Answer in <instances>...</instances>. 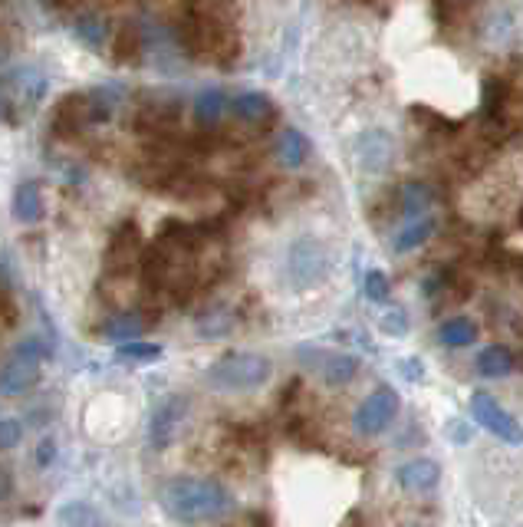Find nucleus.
<instances>
[{
    "label": "nucleus",
    "instance_id": "obj_1",
    "mask_svg": "<svg viewBox=\"0 0 523 527\" xmlns=\"http://www.w3.org/2000/svg\"><path fill=\"white\" fill-rule=\"evenodd\" d=\"M158 504L172 521L178 524H201L218 521L234 508V498L221 481L214 478H168L158 491Z\"/></svg>",
    "mask_w": 523,
    "mask_h": 527
},
{
    "label": "nucleus",
    "instance_id": "obj_2",
    "mask_svg": "<svg viewBox=\"0 0 523 527\" xmlns=\"http://www.w3.org/2000/svg\"><path fill=\"white\" fill-rule=\"evenodd\" d=\"M270 376H274V366H270L267 356L227 353L218 363L208 366L204 383H208L211 389H221V392H250V389L267 386Z\"/></svg>",
    "mask_w": 523,
    "mask_h": 527
},
{
    "label": "nucleus",
    "instance_id": "obj_3",
    "mask_svg": "<svg viewBox=\"0 0 523 527\" xmlns=\"http://www.w3.org/2000/svg\"><path fill=\"white\" fill-rule=\"evenodd\" d=\"M287 277L297 290H313L329 277V251L320 238H297L287 251Z\"/></svg>",
    "mask_w": 523,
    "mask_h": 527
},
{
    "label": "nucleus",
    "instance_id": "obj_4",
    "mask_svg": "<svg viewBox=\"0 0 523 527\" xmlns=\"http://www.w3.org/2000/svg\"><path fill=\"white\" fill-rule=\"evenodd\" d=\"M399 409H402L399 392L392 386H379L359 402L356 416H352V429H356L362 439H375V435H382L395 419H399Z\"/></svg>",
    "mask_w": 523,
    "mask_h": 527
},
{
    "label": "nucleus",
    "instance_id": "obj_5",
    "mask_svg": "<svg viewBox=\"0 0 523 527\" xmlns=\"http://www.w3.org/2000/svg\"><path fill=\"white\" fill-rule=\"evenodd\" d=\"M471 416L481 429H487L494 439H500L504 445H523L520 419L514 416V412H507L504 406H500L491 392H474L471 396Z\"/></svg>",
    "mask_w": 523,
    "mask_h": 527
},
{
    "label": "nucleus",
    "instance_id": "obj_6",
    "mask_svg": "<svg viewBox=\"0 0 523 527\" xmlns=\"http://www.w3.org/2000/svg\"><path fill=\"white\" fill-rule=\"evenodd\" d=\"M40 379V350L33 343L17 346L7 356V363L0 366V396H24Z\"/></svg>",
    "mask_w": 523,
    "mask_h": 527
},
{
    "label": "nucleus",
    "instance_id": "obj_7",
    "mask_svg": "<svg viewBox=\"0 0 523 527\" xmlns=\"http://www.w3.org/2000/svg\"><path fill=\"white\" fill-rule=\"evenodd\" d=\"M142 257V231L135 221H122L109 238L106 248V271L109 274H129Z\"/></svg>",
    "mask_w": 523,
    "mask_h": 527
},
{
    "label": "nucleus",
    "instance_id": "obj_8",
    "mask_svg": "<svg viewBox=\"0 0 523 527\" xmlns=\"http://www.w3.org/2000/svg\"><path fill=\"white\" fill-rule=\"evenodd\" d=\"M89 122H93V109H89V93H66L53 109L50 132L56 139H76Z\"/></svg>",
    "mask_w": 523,
    "mask_h": 527
},
{
    "label": "nucleus",
    "instance_id": "obj_9",
    "mask_svg": "<svg viewBox=\"0 0 523 527\" xmlns=\"http://www.w3.org/2000/svg\"><path fill=\"white\" fill-rule=\"evenodd\" d=\"M188 419V399L185 396H168L165 402H158V409L152 412L149 425V442L152 448H168L175 442L178 429Z\"/></svg>",
    "mask_w": 523,
    "mask_h": 527
},
{
    "label": "nucleus",
    "instance_id": "obj_10",
    "mask_svg": "<svg viewBox=\"0 0 523 527\" xmlns=\"http://www.w3.org/2000/svg\"><path fill=\"white\" fill-rule=\"evenodd\" d=\"M356 162L362 165V172H389V165L395 162V139L385 129H366L356 139Z\"/></svg>",
    "mask_w": 523,
    "mask_h": 527
},
{
    "label": "nucleus",
    "instance_id": "obj_11",
    "mask_svg": "<svg viewBox=\"0 0 523 527\" xmlns=\"http://www.w3.org/2000/svg\"><path fill=\"white\" fill-rule=\"evenodd\" d=\"M507 106H510V83L504 80V76H484V83H481V119L491 129L504 132Z\"/></svg>",
    "mask_w": 523,
    "mask_h": 527
},
{
    "label": "nucleus",
    "instance_id": "obj_12",
    "mask_svg": "<svg viewBox=\"0 0 523 527\" xmlns=\"http://www.w3.org/2000/svg\"><path fill=\"white\" fill-rule=\"evenodd\" d=\"M399 485L402 491H412V495H428V491L438 488L441 481V465L435 458H412L399 468Z\"/></svg>",
    "mask_w": 523,
    "mask_h": 527
},
{
    "label": "nucleus",
    "instance_id": "obj_13",
    "mask_svg": "<svg viewBox=\"0 0 523 527\" xmlns=\"http://www.w3.org/2000/svg\"><path fill=\"white\" fill-rule=\"evenodd\" d=\"M310 353L316 356L313 366L320 369L326 386H349L352 379L359 376V356H352V353H320V350H310Z\"/></svg>",
    "mask_w": 523,
    "mask_h": 527
},
{
    "label": "nucleus",
    "instance_id": "obj_14",
    "mask_svg": "<svg viewBox=\"0 0 523 527\" xmlns=\"http://www.w3.org/2000/svg\"><path fill=\"white\" fill-rule=\"evenodd\" d=\"M234 112H237V119H241L244 126L257 129V132L270 129V126H274V119H277V106L270 103L264 93H244V96H237Z\"/></svg>",
    "mask_w": 523,
    "mask_h": 527
},
{
    "label": "nucleus",
    "instance_id": "obj_15",
    "mask_svg": "<svg viewBox=\"0 0 523 527\" xmlns=\"http://www.w3.org/2000/svg\"><path fill=\"white\" fill-rule=\"evenodd\" d=\"M109 53H112V63H119V66L139 63V56H142V27L135 24V20H122V24L112 30Z\"/></svg>",
    "mask_w": 523,
    "mask_h": 527
},
{
    "label": "nucleus",
    "instance_id": "obj_16",
    "mask_svg": "<svg viewBox=\"0 0 523 527\" xmlns=\"http://www.w3.org/2000/svg\"><path fill=\"white\" fill-rule=\"evenodd\" d=\"M474 366H477V376L481 379H504L517 369V353L504 343H494V346H487V350L477 353Z\"/></svg>",
    "mask_w": 523,
    "mask_h": 527
},
{
    "label": "nucleus",
    "instance_id": "obj_17",
    "mask_svg": "<svg viewBox=\"0 0 523 527\" xmlns=\"http://www.w3.org/2000/svg\"><path fill=\"white\" fill-rule=\"evenodd\" d=\"M431 205H435V188L428 182H405L395 192V211L402 218H422Z\"/></svg>",
    "mask_w": 523,
    "mask_h": 527
},
{
    "label": "nucleus",
    "instance_id": "obj_18",
    "mask_svg": "<svg viewBox=\"0 0 523 527\" xmlns=\"http://www.w3.org/2000/svg\"><path fill=\"white\" fill-rule=\"evenodd\" d=\"M224 112H227L224 89L208 86V89H201V93L195 96V119H198L201 129H218V122L224 119Z\"/></svg>",
    "mask_w": 523,
    "mask_h": 527
},
{
    "label": "nucleus",
    "instance_id": "obj_19",
    "mask_svg": "<svg viewBox=\"0 0 523 527\" xmlns=\"http://www.w3.org/2000/svg\"><path fill=\"white\" fill-rule=\"evenodd\" d=\"M435 231H438V221L435 218H428V215L412 218L399 234H395V254L418 251L422 244H428L431 238H435Z\"/></svg>",
    "mask_w": 523,
    "mask_h": 527
},
{
    "label": "nucleus",
    "instance_id": "obj_20",
    "mask_svg": "<svg viewBox=\"0 0 523 527\" xmlns=\"http://www.w3.org/2000/svg\"><path fill=\"white\" fill-rule=\"evenodd\" d=\"M481 330L471 317H451L438 327V343L448 346V350H464V346H474Z\"/></svg>",
    "mask_w": 523,
    "mask_h": 527
},
{
    "label": "nucleus",
    "instance_id": "obj_21",
    "mask_svg": "<svg viewBox=\"0 0 523 527\" xmlns=\"http://www.w3.org/2000/svg\"><path fill=\"white\" fill-rule=\"evenodd\" d=\"M145 330V320L139 313H116V317H109L102 323V340L106 343H132L139 340Z\"/></svg>",
    "mask_w": 523,
    "mask_h": 527
},
{
    "label": "nucleus",
    "instance_id": "obj_22",
    "mask_svg": "<svg viewBox=\"0 0 523 527\" xmlns=\"http://www.w3.org/2000/svg\"><path fill=\"white\" fill-rule=\"evenodd\" d=\"M56 518H60L63 527H106V518L96 504L86 501H66L56 508Z\"/></svg>",
    "mask_w": 523,
    "mask_h": 527
},
{
    "label": "nucleus",
    "instance_id": "obj_23",
    "mask_svg": "<svg viewBox=\"0 0 523 527\" xmlns=\"http://www.w3.org/2000/svg\"><path fill=\"white\" fill-rule=\"evenodd\" d=\"M14 218L24 221V224H33L43 218V192L37 182H24L17 185L14 192Z\"/></svg>",
    "mask_w": 523,
    "mask_h": 527
},
{
    "label": "nucleus",
    "instance_id": "obj_24",
    "mask_svg": "<svg viewBox=\"0 0 523 527\" xmlns=\"http://www.w3.org/2000/svg\"><path fill=\"white\" fill-rule=\"evenodd\" d=\"M306 155H310V142L300 129H283L277 136V159L280 165L287 168H300L306 162Z\"/></svg>",
    "mask_w": 523,
    "mask_h": 527
},
{
    "label": "nucleus",
    "instance_id": "obj_25",
    "mask_svg": "<svg viewBox=\"0 0 523 527\" xmlns=\"http://www.w3.org/2000/svg\"><path fill=\"white\" fill-rule=\"evenodd\" d=\"M231 330H234V313L224 307H214L198 317V333L204 340H221V336H227Z\"/></svg>",
    "mask_w": 523,
    "mask_h": 527
},
{
    "label": "nucleus",
    "instance_id": "obj_26",
    "mask_svg": "<svg viewBox=\"0 0 523 527\" xmlns=\"http://www.w3.org/2000/svg\"><path fill=\"white\" fill-rule=\"evenodd\" d=\"M76 40L86 43L89 50H99L102 40H106V24L96 14H83L76 20Z\"/></svg>",
    "mask_w": 523,
    "mask_h": 527
},
{
    "label": "nucleus",
    "instance_id": "obj_27",
    "mask_svg": "<svg viewBox=\"0 0 523 527\" xmlns=\"http://www.w3.org/2000/svg\"><path fill=\"white\" fill-rule=\"evenodd\" d=\"M158 356H162V346H158V343L132 340V343H122L119 346V360L122 363H155Z\"/></svg>",
    "mask_w": 523,
    "mask_h": 527
},
{
    "label": "nucleus",
    "instance_id": "obj_28",
    "mask_svg": "<svg viewBox=\"0 0 523 527\" xmlns=\"http://www.w3.org/2000/svg\"><path fill=\"white\" fill-rule=\"evenodd\" d=\"M362 290H366V297L372 304H385L392 294V284H389V277H385V271H369L366 280H362Z\"/></svg>",
    "mask_w": 523,
    "mask_h": 527
},
{
    "label": "nucleus",
    "instance_id": "obj_29",
    "mask_svg": "<svg viewBox=\"0 0 523 527\" xmlns=\"http://www.w3.org/2000/svg\"><path fill=\"white\" fill-rule=\"evenodd\" d=\"M412 119L415 122H422L425 129H431V132H454V122L451 119H445V116H438V112H431V109H425V106H415L412 109Z\"/></svg>",
    "mask_w": 523,
    "mask_h": 527
},
{
    "label": "nucleus",
    "instance_id": "obj_30",
    "mask_svg": "<svg viewBox=\"0 0 523 527\" xmlns=\"http://www.w3.org/2000/svg\"><path fill=\"white\" fill-rule=\"evenodd\" d=\"M379 327H382V333H389V336H405L408 333V317H405V310H385L382 313V320H379Z\"/></svg>",
    "mask_w": 523,
    "mask_h": 527
},
{
    "label": "nucleus",
    "instance_id": "obj_31",
    "mask_svg": "<svg viewBox=\"0 0 523 527\" xmlns=\"http://www.w3.org/2000/svg\"><path fill=\"white\" fill-rule=\"evenodd\" d=\"M24 439V425L17 419H0V448H17Z\"/></svg>",
    "mask_w": 523,
    "mask_h": 527
},
{
    "label": "nucleus",
    "instance_id": "obj_32",
    "mask_svg": "<svg viewBox=\"0 0 523 527\" xmlns=\"http://www.w3.org/2000/svg\"><path fill=\"white\" fill-rule=\"evenodd\" d=\"M448 439L454 442V445H468L471 439H474V429L464 419H451L448 422Z\"/></svg>",
    "mask_w": 523,
    "mask_h": 527
},
{
    "label": "nucleus",
    "instance_id": "obj_33",
    "mask_svg": "<svg viewBox=\"0 0 523 527\" xmlns=\"http://www.w3.org/2000/svg\"><path fill=\"white\" fill-rule=\"evenodd\" d=\"M399 373L405 379H412V383H422V379H425V366H422V360H418V356H405V360L399 363Z\"/></svg>",
    "mask_w": 523,
    "mask_h": 527
},
{
    "label": "nucleus",
    "instance_id": "obj_34",
    "mask_svg": "<svg viewBox=\"0 0 523 527\" xmlns=\"http://www.w3.org/2000/svg\"><path fill=\"white\" fill-rule=\"evenodd\" d=\"M10 488H14V478H10V472L4 465H0V501H4L10 495Z\"/></svg>",
    "mask_w": 523,
    "mask_h": 527
},
{
    "label": "nucleus",
    "instance_id": "obj_35",
    "mask_svg": "<svg viewBox=\"0 0 523 527\" xmlns=\"http://www.w3.org/2000/svg\"><path fill=\"white\" fill-rule=\"evenodd\" d=\"M339 527H366V518H362V511H349L346 521L339 524Z\"/></svg>",
    "mask_w": 523,
    "mask_h": 527
},
{
    "label": "nucleus",
    "instance_id": "obj_36",
    "mask_svg": "<svg viewBox=\"0 0 523 527\" xmlns=\"http://www.w3.org/2000/svg\"><path fill=\"white\" fill-rule=\"evenodd\" d=\"M247 524H250V527H274V521H270L264 511H254V514H250Z\"/></svg>",
    "mask_w": 523,
    "mask_h": 527
},
{
    "label": "nucleus",
    "instance_id": "obj_37",
    "mask_svg": "<svg viewBox=\"0 0 523 527\" xmlns=\"http://www.w3.org/2000/svg\"><path fill=\"white\" fill-rule=\"evenodd\" d=\"M50 4H53L56 10H73V7L83 4V0H50Z\"/></svg>",
    "mask_w": 523,
    "mask_h": 527
},
{
    "label": "nucleus",
    "instance_id": "obj_38",
    "mask_svg": "<svg viewBox=\"0 0 523 527\" xmlns=\"http://www.w3.org/2000/svg\"><path fill=\"white\" fill-rule=\"evenodd\" d=\"M50 455H53V442H43V448H40V465H47Z\"/></svg>",
    "mask_w": 523,
    "mask_h": 527
},
{
    "label": "nucleus",
    "instance_id": "obj_39",
    "mask_svg": "<svg viewBox=\"0 0 523 527\" xmlns=\"http://www.w3.org/2000/svg\"><path fill=\"white\" fill-rule=\"evenodd\" d=\"M514 330H517V336H523V320H517V323H514Z\"/></svg>",
    "mask_w": 523,
    "mask_h": 527
},
{
    "label": "nucleus",
    "instance_id": "obj_40",
    "mask_svg": "<svg viewBox=\"0 0 523 527\" xmlns=\"http://www.w3.org/2000/svg\"><path fill=\"white\" fill-rule=\"evenodd\" d=\"M201 4H211L214 7V4H224V0H201Z\"/></svg>",
    "mask_w": 523,
    "mask_h": 527
},
{
    "label": "nucleus",
    "instance_id": "obj_41",
    "mask_svg": "<svg viewBox=\"0 0 523 527\" xmlns=\"http://www.w3.org/2000/svg\"><path fill=\"white\" fill-rule=\"evenodd\" d=\"M520 228H523V208H520Z\"/></svg>",
    "mask_w": 523,
    "mask_h": 527
}]
</instances>
